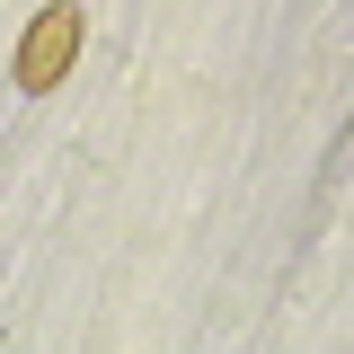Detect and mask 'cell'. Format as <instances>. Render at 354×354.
<instances>
[{
	"label": "cell",
	"instance_id": "cell-1",
	"mask_svg": "<svg viewBox=\"0 0 354 354\" xmlns=\"http://www.w3.org/2000/svg\"><path fill=\"white\" fill-rule=\"evenodd\" d=\"M80 36H88V18L71 9V0L36 9V18H27V44H18V88H27V97L62 88V80H71V62H80Z\"/></svg>",
	"mask_w": 354,
	"mask_h": 354
}]
</instances>
